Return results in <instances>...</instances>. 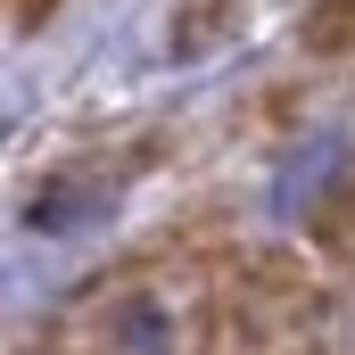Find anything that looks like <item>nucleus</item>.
Instances as JSON below:
<instances>
[{
	"label": "nucleus",
	"instance_id": "obj_1",
	"mask_svg": "<svg viewBox=\"0 0 355 355\" xmlns=\"http://www.w3.org/2000/svg\"><path fill=\"white\" fill-rule=\"evenodd\" d=\"M297 58H314V67L355 58V0H306V17H297Z\"/></svg>",
	"mask_w": 355,
	"mask_h": 355
},
{
	"label": "nucleus",
	"instance_id": "obj_2",
	"mask_svg": "<svg viewBox=\"0 0 355 355\" xmlns=\"http://www.w3.org/2000/svg\"><path fill=\"white\" fill-rule=\"evenodd\" d=\"M240 8H248V0H182L174 17H166V50H174V58H198V50H215V42L240 25Z\"/></svg>",
	"mask_w": 355,
	"mask_h": 355
},
{
	"label": "nucleus",
	"instance_id": "obj_3",
	"mask_svg": "<svg viewBox=\"0 0 355 355\" xmlns=\"http://www.w3.org/2000/svg\"><path fill=\"white\" fill-rule=\"evenodd\" d=\"M297 116H306V83H265L257 99H248V124H265V132L297 124Z\"/></svg>",
	"mask_w": 355,
	"mask_h": 355
},
{
	"label": "nucleus",
	"instance_id": "obj_4",
	"mask_svg": "<svg viewBox=\"0 0 355 355\" xmlns=\"http://www.w3.org/2000/svg\"><path fill=\"white\" fill-rule=\"evenodd\" d=\"M50 17H58V0H8V25H17V33H42Z\"/></svg>",
	"mask_w": 355,
	"mask_h": 355
}]
</instances>
